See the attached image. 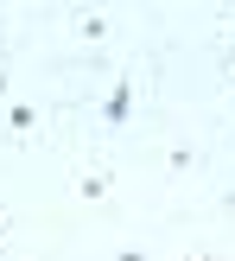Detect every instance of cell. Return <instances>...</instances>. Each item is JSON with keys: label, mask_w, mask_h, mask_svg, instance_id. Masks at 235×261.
I'll return each instance as SVG.
<instances>
[{"label": "cell", "mask_w": 235, "mask_h": 261, "mask_svg": "<svg viewBox=\"0 0 235 261\" xmlns=\"http://www.w3.org/2000/svg\"><path fill=\"white\" fill-rule=\"evenodd\" d=\"M127 115H134V70H121V76H114L108 109H102V127H108V134H121V127H127Z\"/></svg>", "instance_id": "obj_1"}, {"label": "cell", "mask_w": 235, "mask_h": 261, "mask_svg": "<svg viewBox=\"0 0 235 261\" xmlns=\"http://www.w3.org/2000/svg\"><path fill=\"white\" fill-rule=\"evenodd\" d=\"M25 134H38V109L32 102H7V140L25 147Z\"/></svg>", "instance_id": "obj_2"}, {"label": "cell", "mask_w": 235, "mask_h": 261, "mask_svg": "<svg viewBox=\"0 0 235 261\" xmlns=\"http://www.w3.org/2000/svg\"><path fill=\"white\" fill-rule=\"evenodd\" d=\"M76 38L102 45V38H108V19H102V13H76Z\"/></svg>", "instance_id": "obj_3"}, {"label": "cell", "mask_w": 235, "mask_h": 261, "mask_svg": "<svg viewBox=\"0 0 235 261\" xmlns=\"http://www.w3.org/2000/svg\"><path fill=\"white\" fill-rule=\"evenodd\" d=\"M76 191H83L89 204H102V198H108L114 185H108V172H83V178H76Z\"/></svg>", "instance_id": "obj_4"}, {"label": "cell", "mask_w": 235, "mask_h": 261, "mask_svg": "<svg viewBox=\"0 0 235 261\" xmlns=\"http://www.w3.org/2000/svg\"><path fill=\"white\" fill-rule=\"evenodd\" d=\"M114 261H146V249H114Z\"/></svg>", "instance_id": "obj_5"}, {"label": "cell", "mask_w": 235, "mask_h": 261, "mask_svg": "<svg viewBox=\"0 0 235 261\" xmlns=\"http://www.w3.org/2000/svg\"><path fill=\"white\" fill-rule=\"evenodd\" d=\"M7 89H13V70H7V64H0V102H7Z\"/></svg>", "instance_id": "obj_6"}, {"label": "cell", "mask_w": 235, "mask_h": 261, "mask_svg": "<svg viewBox=\"0 0 235 261\" xmlns=\"http://www.w3.org/2000/svg\"><path fill=\"white\" fill-rule=\"evenodd\" d=\"M229 89H235V58H229Z\"/></svg>", "instance_id": "obj_7"}, {"label": "cell", "mask_w": 235, "mask_h": 261, "mask_svg": "<svg viewBox=\"0 0 235 261\" xmlns=\"http://www.w3.org/2000/svg\"><path fill=\"white\" fill-rule=\"evenodd\" d=\"M197 261H216V255H197Z\"/></svg>", "instance_id": "obj_8"}, {"label": "cell", "mask_w": 235, "mask_h": 261, "mask_svg": "<svg viewBox=\"0 0 235 261\" xmlns=\"http://www.w3.org/2000/svg\"><path fill=\"white\" fill-rule=\"evenodd\" d=\"M0 223H7V211H0Z\"/></svg>", "instance_id": "obj_9"}]
</instances>
